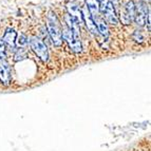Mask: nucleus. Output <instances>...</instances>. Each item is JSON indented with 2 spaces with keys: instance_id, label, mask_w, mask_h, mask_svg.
<instances>
[{
  "instance_id": "1",
  "label": "nucleus",
  "mask_w": 151,
  "mask_h": 151,
  "mask_svg": "<svg viewBox=\"0 0 151 151\" xmlns=\"http://www.w3.org/2000/svg\"><path fill=\"white\" fill-rule=\"evenodd\" d=\"M63 39L68 42L71 50L75 53H81L83 50V45L81 41V34H79V25L73 22L71 27H65L63 29Z\"/></svg>"
},
{
  "instance_id": "2",
  "label": "nucleus",
  "mask_w": 151,
  "mask_h": 151,
  "mask_svg": "<svg viewBox=\"0 0 151 151\" xmlns=\"http://www.w3.org/2000/svg\"><path fill=\"white\" fill-rule=\"evenodd\" d=\"M47 30L53 45L55 47H60L63 43V28L55 13H49L47 18Z\"/></svg>"
},
{
  "instance_id": "3",
  "label": "nucleus",
  "mask_w": 151,
  "mask_h": 151,
  "mask_svg": "<svg viewBox=\"0 0 151 151\" xmlns=\"http://www.w3.org/2000/svg\"><path fill=\"white\" fill-rule=\"evenodd\" d=\"M30 45L33 52L39 57V59H41L43 63H47L49 60L48 48L40 38H38L37 36H32L30 39Z\"/></svg>"
},
{
  "instance_id": "4",
  "label": "nucleus",
  "mask_w": 151,
  "mask_h": 151,
  "mask_svg": "<svg viewBox=\"0 0 151 151\" xmlns=\"http://www.w3.org/2000/svg\"><path fill=\"white\" fill-rule=\"evenodd\" d=\"M150 15L149 8L147 6L146 3L139 2L135 4V12H134L133 20L139 27H144L147 22V18Z\"/></svg>"
},
{
  "instance_id": "5",
  "label": "nucleus",
  "mask_w": 151,
  "mask_h": 151,
  "mask_svg": "<svg viewBox=\"0 0 151 151\" xmlns=\"http://www.w3.org/2000/svg\"><path fill=\"white\" fill-rule=\"evenodd\" d=\"M134 12H135V3L133 1H129L126 3L124 10L121 12V20L124 24H129L133 20Z\"/></svg>"
},
{
  "instance_id": "6",
  "label": "nucleus",
  "mask_w": 151,
  "mask_h": 151,
  "mask_svg": "<svg viewBox=\"0 0 151 151\" xmlns=\"http://www.w3.org/2000/svg\"><path fill=\"white\" fill-rule=\"evenodd\" d=\"M11 68L5 60L0 61V81L4 86H9L11 83Z\"/></svg>"
},
{
  "instance_id": "7",
  "label": "nucleus",
  "mask_w": 151,
  "mask_h": 151,
  "mask_svg": "<svg viewBox=\"0 0 151 151\" xmlns=\"http://www.w3.org/2000/svg\"><path fill=\"white\" fill-rule=\"evenodd\" d=\"M67 10H68V14L71 16V18L74 20V22L77 23L78 25L83 23V15H81V10L79 9L76 3L74 2H69L67 4Z\"/></svg>"
},
{
  "instance_id": "8",
  "label": "nucleus",
  "mask_w": 151,
  "mask_h": 151,
  "mask_svg": "<svg viewBox=\"0 0 151 151\" xmlns=\"http://www.w3.org/2000/svg\"><path fill=\"white\" fill-rule=\"evenodd\" d=\"M81 15H83V22L86 23L87 29H88L93 35H97L98 31H97V28H96L95 22H94V19L92 18L91 14L89 13V11L87 10L86 8H83V10H81Z\"/></svg>"
},
{
  "instance_id": "9",
  "label": "nucleus",
  "mask_w": 151,
  "mask_h": 151,
  "mask_svg": "<svg viewBox=\"0 0 151 151\" xmlns=\"http://www.w3.org/2000/svg\"><path fill=\"white\" fill-rule=\"evenodd\" d=\"M16 38H17V33L15 32V30L12 28H8L3 34L2 42L5 45H8L10 49H15Z\"/></svg>"
},
{
  "instance_id": "10",
  "label": "nucleus",
  "mask_w": 151,
  "mask_h": 151,
  "mask_svg": "<svg viewBox=\"0 0 151 151\" xmlns=\"http://www.w3.org/2000/svg\"><path fill=\"white\" fill-rule=\"evenodd\" d=\"M103 14L105 15L106 21H108L109 23H111V24H114V25H116L117 23H119V17H117V15H116L114 5L112 4L111 2L108 3L106 10H105V12H104Z\"/></svg>"
},
{
  "instance_id": "11",
  "label": "nucleus",
  "mask_w": 151,
  "mask_h": 151,
  "mask_svg": "<svg viewBox=\"0 0 151 151\" xmlns=\"http://www.w3.org/2000/svg\"><path fill=\"white\" fill-rule=\"evenodd\" d=\"M94 22H95V24H96V28H97L98 33H99L103 37H105V38L108 37L109 28H108V24H107V21L105 20L104 18L97 16V17L94 19Z\"/></svg>"
},
{
  "instance_id": "12",
  "label": "nucleus",
  "mask_w": 151,
  "mask_h": 151,
  "mask_svg": "<svg viewBox=\"0 0 151 151\" xmlns=\"http://www.w3.org/2000/svg\"><path fill=\"white\" fill-rule=\"evenodd\" d=\"M86 4H87V10L89 11L92 18L95 19L98 16V12H99L97 0H86Z\"/></svg>"
},
{
  "instance_id": "13",
  "label": "nucleus",
  "mask_w": 151,
  "mask_h": 151,
  "mask_svg": "<svg viewBox=\"0 0 151 151\" xmlns=\"http://www.w3.org/2000/svg\"><path fill=\"white\" fill-rule=\"evenodd\" d=\"M24 58H27V52H25L24 49H19L15 53V56H14V60L15 61H19V60H23Z\"/></svg>"
},
{
  "instance_id": "14",
  "label": "nucleus",
  "mask_w": 151,
  "mask_h": 151,
  "mask_svg": "<svg viewBox=\"0 0 151 151\" xmlns=\"http://www.w3.org/2000/svg\"><path fill=\"white\" fill-rule=\"evenodd\" d=\"M28 42H29V39H28V37L24 35V34H20V36L18 37V39H16V43H17L20 48L25 47V45H28Z\"/></svg>"
},
{
  "instance_id": "15",
  "label": "nucleus",
  "mask_w": 151,
  "mask_h": 151,
  "mask_svg": "<svg viewBox=\"0 0 151 151\" xmlns=\"http://www.w3.org/2000/svg\"><path fill=\"white\" fill-rule=\"evenodd\" d=\"M5 58H6V49H5V45L0 39V61L5 60Z\"/></svg>"
},
{
  "instance_id": "16",
  "label": "nucleus",
  "mask_w": 151,
  "mask_h": 151,
  "mask_svg": "<svg viewBox=\"0 0 151 151\" xmlns=\"http://www.w3.org/2000/svg\"><path fill=\"white\" fill-rule=\"evenodd\" d=\"M97 2H98V10H99V12L104 13L110 1L109 0H97Z\"/></svg>"
},
{
  "instance_id": "17",
  "label": "nucleus",
  "mask_w": 151,
  "mask_h": 151,
  "mask_svg": "<svg viewBox=\"0 0 151 151\" xmlns=\"http://www.w3.org/2000/svg\"><path fill=\"white\" fill-rule=\"evenodd\" d=\"M132 38H133L136 42L142 43L144 41V36L142 35V33L139 32V31H135V32L133 33V35H132Z\"/></svg>"
},
{
  "instance_id": "18",
  "label": "nucleus",
  "mask_w": 151,
  "mask_h": 151,
  "mask_svg": "<svg viewBox=\"0 0 151 151\" xmlns=\"http://www.w3.org/2000/svg\"><path fill=\"white\" fill-rule=\"evenodd\" d=\"M109 1H110L113 5H116L117 3H119V0H109Z\"/></svg>"
}]
</instances>
